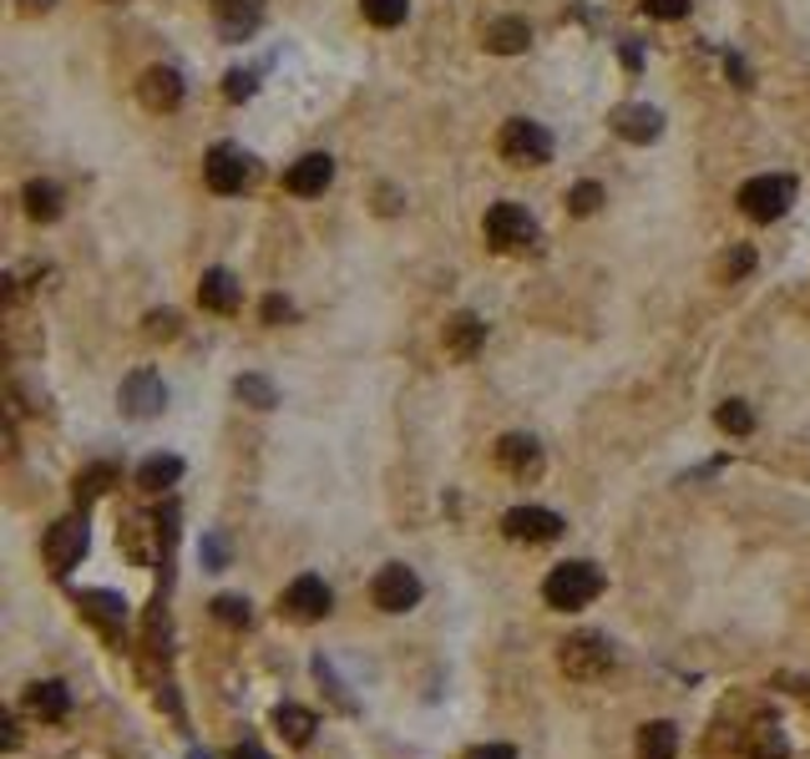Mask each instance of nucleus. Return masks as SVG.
<instances>
[{
  "mask_svg": "<svg viewBox=\"0 0 810 759\" xmlns=\"http://www.w3.org/2000/svg\"><path fill=\"white\" fill-rule=\"evenodd\" d=\"M598 593H603V572L593 568V562H562V568L547 572V583H543L547 608H562V613L588 608Z\"/></svg>",
  "mask_w": 810,
  "mask_h": 759,
  "instance_id": "1",
  "label": "nucleus"
},
{
  "mask_svg": "<svg viewBox=\"0 0 810 759\" xmlns=\"http://www.w3.org/2000/svg\"><path fill=\"white\" fill-rule=\"evenodd\" d=\"M558 669L577 684H593V679H603L613 669V643L598 638V633H573V638L558 648Z\"/></svg>",
  "mask_w": 810,
  "mask_h": 759,
  "instance_id": "2",
  "label": "nucleus"
},
{
  "mask_svg": "<svg viewBox=\"0 0 810 759\" xmlns=\"http://www.w3.org/2000/svg\"><path fill=\"white\" fill-rule=\"evenodd\" d=\"M790 203H796V183L781 173H765V177H750L745 188H739V208L750 213L755 223H775L790 213Z\"/></svg>",
  "mask_w": 810,
  "mask_h": 759,
  "instance_id": "3",
  "label": "nucleus"
},
{
  "mask_svg": "<svg viewBox=\"0 0 810 759\" xmlns=\"http://www.w3.org/2000/svg\"><path fill=\"white\" fill-rule=\"evenodd\" d=\"M497 147H501V158L516 162V167H543V162H552V137H547V127H537V122H527V117L507 122Z\"/></svg>",
  "mask_w": 810,
  "mask_h": 759,
  "instance_id": "4",
  "label": "nucleus"
},
{
  "mask_svg": "<svg viewBox=\"0 0 810 759\" xmlns=\"http://www.w3.org/2000/svg\"><path fill=\"white\" fill-rule=\"evenodd\" d=\"M253 158L244 152V147H228V142H219L213 152L203 158V177H208V188L213 192H244L253 183Z\"/></svg>",
  "mask_w": 810,
  "mask_h": 759,
  "instance_id": "5",
  "label": "nucleus"
},
{
  "mask_svg": "<svg viewBox=\"0 0 810 759\" xmlns=\"http://www.w3.org/2000/svg\"><path fill=\"white\" fill-rule=\"evenodd\" d=\"M482 234L491 249H522V244H532L537 238V223H532L527 208H516V203H491L486 208V223H482Z\"/></svg>",
  "mask_w": 810,
  "mask_h": 759,
  "instance_id": "6",
  "label": "nucleus"
},
{
  "mask_svg": "<svg viewBox=\"0 0 810 759\" xmlns=\"http://www.w3.org/2000/svg\"><path fill=\"white\" fill-rule=\"evenodd\" d=\"M370 598H375V608H381V613H411L415 602H421V577H415L406 562H390V568L375 572Z\"/></svg>",
  "mask_w": 810,
  "mask_h": 759,
  "instance_id": "7",
  "label": "nucleus"
},
{
  "mask_svg": "<svg viewBox=\"0 0 810 759\" xmlns=\"http://www.w3.org/2000/svg\"><path fill=\"white\" fill-rule=\"evenodd\" d=\"M82 557H87V517H61V522L46 532V562H51L57 577H66Z\"/></svg>",
  "mask_w": 810,
  "mask_h": 759,
  "instance_id": "8",
  "label": "nucleus"
},
{
  "mask_svg": "<svg viewBox=\"0 0 810 759\" xmlns=\"http://www.w3.org/2000/svg\"><path fill=\"white\" fill-rule=\"evenodd\" d=\"M117 406L127 410L133 421H152V415H162V406H167V385H162V375H152V370H133V375L122 380Z\"/></svg>",
  "mask_w": 810,
  "mask_h": 759,
  "instance_id": "9",
  "label": "nucleus"
},
{
  "mask_svg": "<svg viewBox=\"0 0 810 759\" xmlns=\"http://www.w3.org/2000/svg\"><path fill=\"white\" fill-rule=\"evenodd\" d=\"M501 532L512 542H552L562 532V517L547 507H512L501 517Z\"/></svg>",
  "mask_w": 810,
  "mask_h": 759,
  "instance_id": "10",
  "label": "nucleus"
},
{
  "mask_svg": "<svg viewBox=\"0 0 810 759\" xmlns=\"http://www.w3.org/2000/svg\"><path fill=\"white\" fill-rule=\"evenodd\" d=\"M329 183H335V158H329V152H304V158L284 173V188L295 192V198H320Z\"/></svg>",
  "mask_w": 810,
  "mask_h": 759,
  "instance_id": "11",
  "label": "nucleus"
},
{
  "mask_svg": "<svg viewBox=\"0 0 810 759\" xmlns=\"http://www.w3.org/2000/svg\"><path fill=\"white\" fill-rule=\"evenodd\" d=\"M329 587H324V577H314V572H304V577H295L289 583V593H284V613L299 618V623H314V618L329 613Z\"/></svg>",
  "mask_w": 810,
  "mask_h": 759,
  "instance_id": "12",
  "label": "nucleus"
},
{
  "mask_svg": "<svg viewBox=\"0 0 810 759\" xmlns=\"http://www.w3.org/2000/svg\"><path fill=\"white\" fill-rule=\"evenodd\" d=\"M137 97H142L148 112H173V107H183V76H177L173 66H152V72H142V82H137Z\"/></svg>",
  "mask_w": 810,
  "mask_h": 759,
  "instance_id": "13",
  "label": "nucleus"
},
{
  "mask_svg": "<svg viewBox=\"0 0 810 759\" xmlns=\"http://www.w3.org/2000/svg\"><path fill=\"white\" fill-rule=\"evenodd\" d=\"M613 132H619L623 142H653L663 132V112L659 107H644V102H628L613 112Z\"/></svg>",
  "mask_w": 810,
  "mask_h": 759,
  "instance_id": "14",
  "label": "nucleus"
},
{
  "mask_svg": "<svg viewBox=\"0 0 810 759\" xmlns=\"http://www.w3.org/2000/svg\"><path fill=\"white\" fill-rule=\"evenodd\" d=\"M213 15H219V30L228 41H244L264 21V0H213Z\"/></svg>",
  "mask_w": 810,
  "mask_h": 759,
  "instance_id": "15",
  "label": "nucleus"
},
{
  "mask_svg": "<svg viewBox=\"0 0 810 759\" xmlns=\"http://www.w3.org/2000/svg\"><path fill=\"white\" fill-rule=\"evenodd\" d=\"M238 278L228 274V269H208L203 278H198V304L213 309V314H234L238 309Z\"/></svg>",
  "mask_w": 810,
  "mask_h": 759,
  "instance_id": "16",
  "label": "nucleus"
},
{
  "mask_svg": "<svg viewBox=\"0 0 810 759\" xmlns=\"http://www.w3.org/2000/svg\"><path fill=\"white\" fill-rule=\"evenodd\" d=\"M497 461H501V471H512V476H537V471H543V446L532 436H501Z\"/></svg>",
  "mask_w": 810,
  "mask_h": 759,
  "instance_id": "17",
  "label": "nucleus"
},
{
  "mask_svg": "<svg viewBox=\"0 0 810 759\" xmlns=\"http://www.w3.org/2000/svg\"><path fill=\"white\" fill-rule=\"evenodd\" d=\"M532 46V26L527 21H516V15H501L486 26V51H497V57H516V51H527Z\"/></svg>",
  "mask_w": 810,
  "mask_h": 759,
  "instance_id": "18",
  "label": "nucleus"
},
{
  "mask_svg": "<svg viewBox=\"0 0 810 759\" xmlns=\"http://www.w3.org/2000/svg\"><path fill=\"white\" fill-rule=\"evenodd\" d=\"M158 542H162V522H148V517H133V522L122 526V547L148 568V562H158Z\"/></svg>",
  "mask_w": 810,
  "mask_h": 759,
  "instance_id": "19",
  "label": "nucleus"
},
{
  "mask_svg": "<svg viewBox=\"0 0 810 759\" xmlns=\"http://www.w3.org/2000/svg\"><path fill=\"white\" fill-rule=\"evenodd\" d=\"M678 755V730L669 719H653L638 730V759H674Z\"/></svg>",
  "mask_w": 810,
  "mask_h": 759,
  "instance_id": "20",
  "label": "nucleus"
},
{
  "mask_svg": "<svg viewBox=\"0 0 810 759\" xmlns=\"http://www.w3.org/2000/svg\"><path fill=\"white\" fill-rule=\"evenodd\" d=\"M482 339H486V324L476 314H457V320L446 324V350L461 354V360H472L482 350Z\"/></svg>",
  "mask_w": 810,
  "mask_h": 759,
  "instance_id": "21",
  "label": "nucleus"
},
{
  "mask_svg": "<svg viewBox=\"0 0 810 759\" xmlns=\"http://www.w3.org/2000/svg\"><path fill=\"white\" fill-rule=\"evenodd\" d=\"M26 213L36 223H57L61 219V188L57 183H46V177L26 183Z\"/></svg>",
  "mask_w": 810,
  "mask_h": 759,
  "instance_id": "22",
  "label": "nucleus"
},
{
  "mask_svg": "<svg viewBox=\"0 0 810 759\" xmlns=\"http://www.w3.org/2000/svg\"><path fill=\"white\" fill-rule=\"evenodd\" d=\"M66 709H72V694H66V684H57V679H46V684H30V714H41V719H66Z\"/></svg>",
  "mask_w": 810,
  "mask_h": 759,
  "instance_id": "23",
  "label": "nucleus"
},
{
  "mask_svg": "<svg viewBox=\"0 0 810 759\" xmlns=\"http://www.w3.org/2000/svg\"><path fill=\"white\" fill-rule=\"evenodd\" d=\"M274 724H279V734L289 745H310L314 739V714L299 709V704H279V709H274Z\"/></svg>",
  "mask_w": 810,
  "mask_h": 759,
  "instance_id": "24",
  "label": "nucleus"
},
{
  "mask_svg": "<svg viewBox=\"0 0 810 759\" xmlns=\"http://www.w3.org/2000/svg\"><path fill=\"white\" fill-rule=\"evenodd\" d=\"M177 476H183V461H177V456H148L142 471H137V486H142V492H167Z\"/></svg>",
  "mask_w": 810,
  "mask_h": 759,
  "instance_id": "25",
  "label": "nucleus"
},
{
  "mask_svg": "<svg viewBox=\"0 0 810 759\" xmlns=\"http://www.w3.org/2000/svg\"><path fill=\"white\" fill-rule=\"evenodd\" d=\"M82 608H87L102 629H122V618H127V602L117 598V593H102V587H91V593H82Z\"/></svg>",
  "mask_w": 810,
  "mask_h": 759,
  "instance_id": "26",
  "label": "nucleus"
},
{
  "mask_svg": "<svg viewBox=\"0 0 810 759\" xmlns=\"http://www.w3.org/2000/svg\"><path fill=\"white\" fill-rule=\"evenodd\" d=\"M234 395L244 400V406H253V410H274V406H279V390H274V380H264V375H238Z\"/></svg>",
  "mask_w": 810,
  "mask_h": 759,
  "instance_id": "27",
  "label": "nucleus"
},
{
  "mask_svg": "<svg viewBox=\"0 0 810 759\" xmlns=\"http://www.w3.org/2000/svg\"><path fill=\"white\" fill-rule=\"evenodd\" d=\"M112 482H117V466H112V461H97V466H87L76 476V501H97Z\"/></svg>",
  "mask_w": 810,
  "mask_h": 759,
  "instance_id": "28",
  "label": "nucleus"
},
{
  "mask_svg": "<svg viewBox=\"0 0 810 759\" xmlns=\"http://www.w3.org/2000/svg\"><path fill=\"white\" fill-rule=\"evenodd\" d=\"M360 11H365L370 26L390 30V26H400V21L411 15V0H360Z\"/></svg>",
  "mask_w": 810,
  "mask_h": 759,
  "instance_id": "29",
  "label": "nucleus"
},
{
  "mask_svg": "<svg viewBox=\"0 0 810 759\" xmlns=\"http://www.w3.org/2000/svg\"><path fill=\"white\" fill-rule=\"evenodd\" d=\"M714 421H720V431H730V436H750V431H755V410L745 406V400H724V406L714 410Z\"/></svg>",
  "mask_w": 810,
  "mask_h": 759,
  "instance_id": "30",
  "label": "nucleus"
},
{
  "mask_svg": "<svg viewBox=\"0 0 810 759\" xmlns=\"http://www.w3.org/2000/svg\"><path fill=\"white\" fill-rule=\"evenodd\" d=\"M750 755L755 759H785V734L775 724H755L750 730Z\"/></svg>",
  "mask_w": 810,
  "mask_h": 759,
  "instance_id": "31",
  "label": "nucleus"
},
{
  "mask_svg": "<svg viewBox=\"0 0 810 759\" xmlns=\"http://www.w3.org/2000/svg\"><path fill=\"white\" fill-rule=\"evenodd\" d=\"M568 208H573V219H593V213L603 208V188H598V183H577V188L568 192Z\"/></svg>",
  "mask_w": 810,
  "mask_h": 759,
  "instance_id": "32",
  "label": "nucleus"
},
{
  "mask_svg": "<svg viewBox=\"0 0 810 759\" xmlns=\"http://www.w3.org/2000/svg\"><path fill=\"white\" fill-rule=\"evenodd\" d=\"M213 618L228 623V629H244L249 623V598H213Z\"/></svg>",
  "mask_w": 810,
  "mask_h": 759,
  "instance_id": "33",
  "label": "nucleus"
},
{
  "mask_svg": "<svg viewBox=\"0 0 810 759\" xmlns=\"http://www.w3.org/2000/svg\"><path fill=\"white\" fill-rule=\"evenodd\" d=\"M177 309H152L148 314V339H173L177 335Z\"/></svg>",
  "mask_w": 810,
  "mask_h": 759,
  "instance_id": "34",
  "label": "nucleus"
},
{
  "mask_svg": "<svg viewBox=\"0 0 810 759\" xmlns=\"http://www.w3.org/2000/svg\"><path fill=\"white\" fill-rule=\"evenodd\" d=\"M750 269H755V253L750 249H735V253H724V259H720V274L724 278H745Z\"/></svg>",
  "mask_w": 810,
  "mask_h": 759,
  "instance_id": "35",
  "label": "nucleus"
},
{
  "mask_svg": "<svg viewBox=\"0 0 810 759\" xmlns=\"http://www.w3.org/2000/svg\"><path fill=\"white\" fill-rule=\"evenodd\" d=\"M314 673H320V684H329V694H335V704H339V709H345V714H354V699H350V694H345V688H339V679H335V673H329V663H324V658H314Z\"/></svg>",
  "mask_w": 810,
  "mask_h": 759,
  "instance_id": "36",
  "label": "nucleus"
},
{
  "mask_svg": "<svg viewBox=\"0 0 810 759\" xmlns=\"http://www.w3.org/2000/svg\"><path fill=\"white\" fill-rule=\"evenodd\" d=\"M644 11L659 21H678V15H689V0H644Z\"/></svg>",
  "mask_w": 810,
  "mask_h": 759,
  "instance_id": "37",
  "label": "nucleus"
},
{
  "mask_svg": "<svg viewBox=\"0 0 810 759\" xmlns=\"http://www.w3.org/2000/svg\"><path fill=\"white\" fill-rule=\"evenodd\" d=\"M223 91H228V102H249V97H253V76L249 72H228V87H223Z\"/></svg>",
  "mask_w": 810,
  "mask_h": 759,
  "instance_id": "38",
  "label": "nucleus"
},
{
  "mask_svg": "<svg viewBox=\"0 0 810 759\" xmlns=\"http://www.w3.org/2000/svg\"><path fill=\"white\" fill-rule=\"evenodd\" d=\"M264 320H269V324L295 320V304H289V299H279V294H269V299H264Z\"/></svg>",
  "mask_w": 810,
  "mask_h": 759,
  "instance_id": "39",
  "label": "nucleus"
},
{
  "mask_svg": "<svg viewBox=\"0 0 810 759\" xmlns=\"http://www.w3.org/2000/svg\"><path fill=\"white\" fill-rule=\"evenodd\" d=\"M466 759H516V749L512 745H476Z\"/></svg>",
  "mask_w": 810,
  "mask_h": 759,
  "instance_id": "40",
  "label": "nucleus"
},
{
  "mask_svg": "<svg viewBox=\"0 0 810 759\" xmlns=\"http://www.w3.org/2000/svg\"><path fill=\"white\" fill-rule=\"evenodd\" d=\"M203 557H208V562H213V568H223V542H219V537H208Z\"/></svg>",
  "mask_w": 810,
  "mask_h": 759,
  "instance_id": "41",
  "label": "nucleus"
},
{
  "mask_svg": "<svg viewBox=\"0 0 810 759\" xmlns=\"http://www.w3.org/2000/svg\"><path fill=\"white\" fill-rule=\"evenodd\" d=\"M228 759H269V755H264V749H259V745H238Z\"/></svg>",
  "mask_w": 810,
  "mask_h": 759,
  "instance_id": "42",
  "label": "nucleus"
},
{
  "mask_svg": "<svg viewBox=\"0 0 810 759\" xmlns=\"http://www.w3.org/2000/svg\"><path fill=\"white\" fill-rule=\"evenodd\" d=\"M21 11H51V0H21Z\"/></svg>",
  "mask_w": 810,
  "mask_h": 759,
  "instance_id": "43",
  "label": "nucleus"
}]
</instances>
